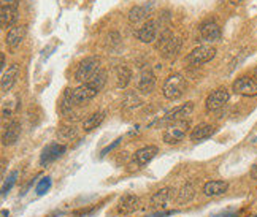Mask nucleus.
I'll return each instance as SVG.
<instances>
[{
    "instance_id": "8",
    "label": "nucleus",
    "mask_w": 257,
    "mask_h": 217,
    "mask_svg": "<svg viewBox=\"0 0 257 217\" xmlns=\"http://www.w3.org/2000/svg\"><path fill=\"white\" fill-rule=\"evenodd\" d=\"M67 151V146L65 144H59V143H51L48 144L40 157V165L42 166H48L49 163L56 162L59 157H61L64 152Z\"/></svg>"
},
{
    "instance_id": "15",
    "label": "nucleus",
    "mask_w": 257,
    "mask_h": 217,
    "mask_svg": "<svg viewBox=\"0 0 257 217\" xmlns=\"http://www.w3.org/2000/svg\"><path fill=\"white\" fill-rule=\"evenodd\" d=\"M200 37L203 42H217L221 38V27L214 21H206L200 26Z\"/></svg>"
},
{
    "instance_id": "16",
    "label": "nucleus",
    "mask_w": 257,
    "mask_h": 217,
    "mask_svg": "<svg viewBox=\"0 0 257 217\" xmlns=\"http://www.w3.org/2000/svg\"><path fill=\"white\" fill-rule=\"evenodd\" d=\"M27 35V26L26 24H19V26H15L8 31V35H7V45L10 48H16L21 45V42L26 38Z\"/></svg>"
},
{
    "instance_id": "19",
    "label": "nucleus",
    "mask_w": 257,
    "mask_h": 217,
    "mask_svg": "<svg viewBox=\"0 0 257 217\" xmlns=\"http://www.w3.org/2000/svg\"><path fill=\"white\" fill-rule=\"evenodd\" d=\"M18 72H19V65L18 64H12L7 70H4L2 73V80H0V86H2V92H8L10 89L13 87L15 84V80L18 76Z\"/></svg>"
},
{
    "instance_id": "2",
    "label": "nucleus",
    "mask_w": 257,
    "mask_h": 217,
    "mask_svg": "<svg viewBox=\"0 0 257 217\" xmlns=\"http://www.w3.org/2000/svg\"><path fill=\"white\" fill-rule=\"evenodd\" d=\"M189 121L187 119H183V121H176V122H172L167 127V130L164 132V141L167 144H176L184 140L186 133L189 132Z\"/></svg>"
},
{
    "instance_id": "9",
    "label": "nucleus",
    "mask_w": 257,
    "mask_h": 217,
    "mask_svg": "<svg viewBox=\"0 0 257 217\" xmlns=\"http://www.w3.org/2000/svg\"><path fill=\"white\" fill-rule=\"evenodd\" d=\"M192 110H194V103L192 102H187L183 106L173 108L172 111H169L165 114V117L161 121V124H172V122H176V121H183V119H186L187 116H191Z\"/></svg>"
},
{
    "instance_id": "11",
    "label": "nucleus",
    "mask_w": 257,
    "mask_h": 217,
    "mask_svg": "<svg viewBox=\"0 0 257 217\" xmlns=\"http://www.w3.org/2000/svg\"><path fill=\"white\" fill-rule=\"evenodd\" d=\"M138 208H140V198L134 193H125L124 196H121L119 204H117V212L127 215L135 212Z\"/></svg>"
},
{
    "instance_id": "30",
    "label": "nucleus",
    "mask_w": 257,
    "mask_h": 217,
    "mask_svg": "<svg viewBox=\"0 0 257 217\" xmlns=\"http://www.w3.org/2000/svg\"><path fill=\"white\" fill-rule=\"evenodd\" d=\"M75 135H76L75 127H64V129H61V132H59V136L65 138V140H72Z\"/></svg>"
},
{
    "instance_id": "33",
    "label": "nucleus",
    "mask_w": 257,
    "mask_h": 217,
    "mask_svg": "<svg viewBox=\"0 0 257 217\" xmlns=\"http://www.w3.org/2000/svg\"><path fill=\"white\" fill-rule=\"evenodd\" d=\"M251 177H252L254 181H257V163L251 168Z\"/></svg>"
},
{
    "instance_id": "12",
    "label": "nucleus",
    "mask_w": 257,
    "mask_h": 217,
    "mask_svg": "<svg viewBox=\"0 0 257 217\" xmlns=\"http://www.w3.org/2000/svg\"><path fill=\"white\" fill-rule=\"evenodd\" d=\"M137 38L143 43H153L157 37V21H146L138 31L135 32Z\"/></svg>"
},
{
    "instance_id": "6",
    "label": "nucleus",
    "mask_w": 257,
    "mask_h": 217,
    "mask_svg": "<svg viewBox=\"0 0 257 217\" xmlns=\"http://www.w3.org/2000/svg\"><path fill=\"white\" fill-rule=\"evenodd\" d=\"M229 91H227L225 87H219V89H216V91H213L208 98H206V102H205V106H206V111H210V113H214L217 110H221V108L229 102Z\"/></svg>"
},
{
    "instance_id": "25",
    "label": "nucleus",
    "mask_w": 257,
    "mask_h": 217,
    "mask_svg": "<svg viewBox=\"0 0 257 217\" xmlns=\"http://www.w3.org/2000/svg\"><path fill=\"white\" fill-rule=\"evenodd\" d=\"M194 196H195V185H194V182H186L180 189V192H178L176 200H178V203L186 204V203H189L194 198Z\"/></svg>"
},
{
    "instance_id": "31",
    "label": "nucleus",
    "mask_w": 257,
    "mask_h": 217,
    "mask_svg": "<svg viewBox=\"0 0 257 217\" xmlns=\"http://www.w3.org/2000/svg\"><path fill=\"white\" fill-rule=\"evenodd\" d=\"M121 141H122V140H121V138H117V140H116V141H113V143H111L110 146H106V147H105V149L102 151V155H105V154H108V152H110L111 149H114V147H116L117 144H119Z\"/></svg>"
},
{
    "instance_id": "10",
    "label": "nucleus",
    "mask_w": 257,
    "mask_h": 217,
    "mask_svg": "<svg viewBox=\"0 0 257 217\" xmlns=\"http://www.w3.org/2000/svg\"><path fill=\"white\" fill-rule=\"evenodd\" d=\"M98 92L92 86H89L87 83L78 86L76 89H72V98L75 105H81V103H87L89 100H92V98L97 95Z\"/></svg>"
},
{
    "instance_id": "26",
    "label": "nucleus",
    "mask_w": 257,
    "mask_h": 217,
    "mask_svg": "<svg viewBox=\"0 0 257 217\" xmlns=\"http://www.w3.org/2000/svg\"><path fill=\"white\" fill-rule=\"evenodd\" d=\"M103 119H105V113L103 111H98V113H94L92 116H89L87 119L84 121V124H83L84 132H92L94 129H97V127L103 122Z\"/></svg>"
},
{
    "instance_id": "18",
    "label": "nucleus",
    "mask_w": 257,
    "mask_h": 217,
    "mask_svg": "<svg viewBox=\"0 0 257 217\" xmlns=\"http://www.w3.org/2000/svg\"><path fill=\"white\" fill-rule=\"evenodd\" d=\"M18 18V5H2L0 10V26L4 29L12 27Z\"/></svg>"
},
{
    "instance_id": "23",
    "label": "nucleus",
    "mask_w": 257,
    "mask_h": 217,
    "mask_svg": "<svg viewBox=\"0 0 257 217\" xmlns=\"http://www.w3.org/2000/svg\"><path fill=\"white\" fill-rule=\"evenodd\" d=\"M170 196H172V189H169V187H164V189L157 190L151 198L153 208H164V206L169 203Z\"/></svg>"
},
{
    "instance_id": "38",
    "label": "nucleus",
    "mask_w": 257,
    "mask_h": 217,
    "mask_svg": "<svg viewBox=\"0 0 257 217\" xmlns=\"http://www.w3.org/2000/svg\"><path fill=\"white\" fill-rule=\"evenodd\" d=\"M254 76L257 78V67H255V70H254Z\"/></svg>"
},
{
    "instance_id": "24",
    "label": "nucleus",
    "mask_w": 257,
    "mask_h": 217,
    "mask_svg": "<svg viewBox=\"0 0 257 217\" xmlns=\"http://www.w3.org/2000/svg\"><path fill=\"white\" fill-rule=\"evenodd\" d=\"M131 78H132V72L128 67L121 65L116 68V86L119 89H125L127 84L131 83Z\"/></svg>"
},
{
    "instance_id": "13",
    "label": "nucleus",
    "mask_w": 257,
    "mask_h": 217,
    "mask_svg": "<svg viewBox=\"0 0 257 217\" xmlns=\"http://www.w3.org/2000/svg\"><path fill=\"white\" fill-rule=\"evenodd\" d=\"M154 86H156V76H154L153 70L151 68H145V70H142V73L138 75V81H137L138 91L150 94V92H153Z\"/></svg>"
},
{
    "instance_id": "20",
    "label": "nucleus",
    "mask_w": 257,
    "mask_h": 217,
    "mask_svg": "<svg viewBox=\"0 0 257 217\" xmlns=\"http://www.w3.org/2000/svg\"><path fill=\"white\" fill-rule=\"evenodd\" d=\"M157 152H159V149H157L156 146H145V147H142V149H138L135 152L134 159H135L137 165L145 166L154 159V157L157 155Z\"/></svg>"
},
{
    "instance_id": "14",
    "label": "nucleus",
    "mask_w": 257,
    "mask_h": 217,
    "mask_svg": "<svg viewBox=\"0 0 257 217\" xmlns=\"http://www.w3.org/2000/svg\"><path fill=\"white\" fill-rule=\"evenodd\" d=\"M154 5L153 4H143V5H137L134 7L131 12H128V23L131 24H138L148 19V16L151 15Z\"/></svg>"
},
{
    "instance_id": "22",
    "label": "nucleus",
    "mask_w": 257,
    "mask_h": 217,
    "mask_svg": "<svg viewBox=\"0 0 257 217\" xmlns=\"http://www.w3.org/2000/svg\"><path fill=\"white\" fill-rule=\"evenodd\" d=\"M214 132H216V129H214L213 125H210V124H200V125H197L195 129L191 132V140L195 141V143H199L202 140L210 138Z\"/></svg>"
},
{
    "instance_id": "5",
    "label": "nucleus",
    "mask_w": 257,
    "mask_h": 217,
    "mask_svg": "<svg viewBox=\"0 0 257 217\" xmlns=\"http://www.w3.org/2000/svg\"><path fill=\"white\" fill-rule=\"evenodd\" d=\"M214 56H216V49L213 46L203 45V46L192 49V51L187 54L186 61L189 62L191 65H202V64L210 62L211 59H214Z\"/></svg>"
},
{
    "instance_id": "17",
    "label": "nucleus",
    "mask_w": 257,
    "mask_h": 217,
    "mask_svg": "<svg viewBox=\"0 0 257 217\" xmlns=\"http://www.w3.org/2000/svg\"><path fill=\"white\" fill-rule=\"evenodd\" d=\"M19 135H21V124L18 121H12L2 133V143L4 146H12L18 141Z\"/></svg>"
},
{
    "instance_id": "28",
    "label": "nucleus",
    "mask_w": 257,
    "mask_h": 217,
    "mask_svg": "<svg viewBox=\"0 0 257 217\" xmlns=\"http://www.w3.org/2000/svg\"><path fill=\"white\" fill-rule=\"evenodd\" d=\"M16 177H18V171H13L12 176L8 177V181H5V184H4V187H2V195H4V196L7 195V192H8L10 189H12L13 184L16 182Z\"/></svg>"
},
{
    "instance_id": "27",
    "label": "nucleus",
    "mask_w": 257,
    "mask_h": 217,
    "mask_svg": "<svg viewBox=\"0 0 257 217\" xmlns=\"http://www.w3.org/2000/svg\"><path fill=\"white\" fill-rule=\"evenodd\" d=\"M105 83H106V72L102 70V68L91 78V80L87 81V84H89V86H92L97 92H100V91H102L103 86H105Z\"/></svg>"
},
{
    "instance_id": "21",
    "label": "nucleus",
    "mask_w": 257,
    "mask_h": 217,
    "mask_svg": "<svg viewBox=\"0 0 257 217\" xmlns=\"http://www.w3.org/2000/svg\"><path fill=\"white\" fill-rule=\"evenodd\" d=\"M229 189V184L225 181H208L203 185V193L206 196H221Z\"/></svg>"
},
{
    "instance_id": "1",
    "label": "nucleus",
    "mask_w": 257,
    "mask_h": 217,
    "mask_svg": "<svg viewBox=\"0 0 257 217\" xmlns=\"http://www.w3.org/2000/svg\"><path fill=\"white\" fill-rule=\"evenodd\" d=\"M186 86L187 84L184 78L180 73H173L164 83V89H162L164 97L169 98V100H176V98H180L184 94Z\"/></svg>"
},
{
    "instance_id": "3",
    "label": "nucleus",
    "mask_w": 257,
    "mask_h": 217,
    "mask_svg": "<svg viewBox=\"0 0 257 217\" xmlns=\"http://www.w3.org/2000/svg\"><path fill=\"white\" fill-rule=\"evenodd\" d=\"M100 61H98L97 57L91 56V57H86L84 61H81V64L78 65L76 72H75V80L78 83H87L91 78L100 70Z\"/></svg>"
},
{
    "instance_id": "35",
    "label": "nucleus",
    "mask_w": 257,
    "mask_h": 217,
    "mask_svg": "<svg viewBox=\"0 0 257 217\" xmlns=\"http://www.w3.org/2000/svg\"><path fill=\"white\" fill-rule=\"evenodd\" d=\"M0 62H2V68L5 67V54H2V57H0Z\"/></svg>"
},
{
    "instance_id": "7",
    "label": "nucleus",
    "mask_w": 257,
    "mask_h": 217,
    "mask_svg": "<svg viewBox=\"0 0 257 217\" xmlns=\"http://www.w3.org/2000/svg\"><path fill=\"white\" fill-rule=\"evenodd\" d=\"M233 92L243 97H254L257 95V81L249 76H241L233 83Z\"/></svg>"
},
{
    "instance_id": "36",
    "label": "nucleus",
    "mask_w": 257,
    "mask_h": 217,
    "mask_svg": "<svg viewBox=\"0 0 257 217\" xmlns=\"http://www.w3.org/2000/svg\"><path fill=\"white\" fill-rule=\"evenodd\" d=\"M240 2H241V0H230V4H232V5H238Z\"/></svg>"
},
{
    "instance_id": "37",
    "label": "nucleus",
    "mask_w": 257,
    "mask_h": 217,
    "mask_svg": "<svg viewBox=\"0 0 257 217\" xmlns=\"http://www.w3.org/2000/svg\"><path fill=\"white\" fill-rule=\"evenodd\" d=\"M216 217H235L233 214H224V215H216Z\"/></svg>"
},
{
    "instance_id": "34",
    "label": "nucleus",
    "mask_w": 257,
    "mask_h": 217,
    "mask_svg": "<svg viewBox=\"0 0 257 217\" xmlns=\"http://www.w3.org/2000/svg\"><path fill=\"white\" fill-rule=\"evenodd\" d=\"M5 166H7V162H5V160H2V177L5 176Z\"/></svg>"
},
{
    "instance_id": "29",
    "label": "nucleus",
    "mask_w": 257,
    "mask_h": 217,
    "mask_svg": "<svg viewBox=\"0 0 257 217\" xmlns=\"http://www.w3.org/2000/svg\"><path fill=\"white\" fill-rule=\"evenodd\" d=\"M49 187H51V179H49V177H43V179L40 181V184L37 185V193L43 195L46 190H49Z\"/></svg>"
},
{
    "instance_id": "32",
    "label": "nucleus",
    "mask_w": 257,
    "mask_h": 217,
    "mask_svg": "<svg viewBox=\"0 0 257 217\" xmlns=\"http://www.w3.org/2000/svg\"><path fill=\"white\" fill-rule=\"evenodd\" d=\"M2 5H19V0H2Z\"/></svg>"
},
{
    "instance_id": "4",
    "label": "nucleus",
    "mask_w": 257,
    "mask_h": 217,
    "mask_svg": "<svg viewBox=\"0 0 257 217\" xmlns=\"http://www.w3.org/2000/svg\"><path fill=\"white\" fill-rule=\"evenodd\" d=\"M157 48L161 49V53H162V57L165 59H172L176 56V53L180 51V48H181V40L180 38H175L173 34L170 31H167L162 34L161 37V42L159 45H157Z\"/></svg>"
}]
</instances>
